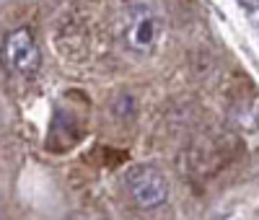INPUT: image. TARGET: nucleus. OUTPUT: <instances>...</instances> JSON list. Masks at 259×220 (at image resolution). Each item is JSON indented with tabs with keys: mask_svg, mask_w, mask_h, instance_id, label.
<instances>
[{
	"mask_svg": "<svg viewBox=\"0 0 259 220\" xmlns=\"http://www.w3.org/2000/svg\"><path fill=\"white\" fill-rule=\"evenodd\" d=\"M6 60L11 62L13 70L24 73V75H31L39 70L41 52L29 29H16L6 36Z\"/></svg>",
	"mask_w": 259,
	"mask_h": 220,
	"instance_id": "nucleus-3",
	"label": "nucleus"
},
{
	"mask_svg": "<svg viewBox=\"0 0 259 220\" xmlns=\"http://www.w3.org/2000/svg\"><path fill=\"white\" fill-rule=\"evenodd\" d=\"M68 220H99V217H94V215H85V212H75V215H70Z\"/></svg>",
	"mask_w": 259,
	"mask_h": 220,
	"instance_id": "nucleus-4",
	"label": "nucleus"
},
{
	"mask_svg": "<svg viewBox=\"0 0 259 220\" xmlns=\"http://www.w3.org/2000/svg\"><path fill=\"white\" fill-rule=\"evenodd\" d=\"M124 187H127V194L133 200V205L140 210L161 207L168 197V182H166L163 171L156 166H148V163L130 168L124 176Z\"/></svg>",
	"mask_w": 259,
	"mask_h": 220,
	"instance_id": "nucleus-2",
	"label": "nucleus"
},
{
	"mask_svg": "<svg viewBox=\"0 0 259 220\" xmlns=\"http://www.w3.org/2000/svg\"><path fill=\"white\" fill-rule=\"evenodd\" d=\"M119 31L122 41L130 52L135 55H150L158 44L163 34V18L158 8L148 0H135L122 11L119 18Z\"/></svg>",
	"mask_w": 259,
	"mask_h": 220,
	"instance_id": "nucleus-1",
	"label": "nucleus"
}]
</instances>
